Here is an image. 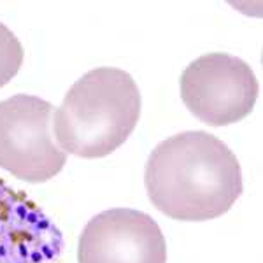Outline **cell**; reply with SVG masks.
I'll return each mask as SVG.
<instances>
[{"label": "cell", "mask_w": 263, "mask_h": 263, "mask_svg": "<svg viewBox=\"0 0 263 263\" xmlns=\"http://www.w3.org/2000/svg\"><path fill=\"white\" fill-rule=\"evenodd\" d=\"M147 197L177 221L223 216L242 195V171L233 151L202 130L165 139L149 155L144 172Z\"/></svg>", "instance_id": "6da1fadb"}, {"label": "cell", "mask_w": 263, "mask_h": 263, "mask_svg": "<svg viewBox=\"0 0 263 263\" xmlns=\"http://www.w3.org/2000/svg\"><path fill=\"white\" fill-rule=\"evenodd\" d=\"M141 91L128 72L99 67L79 78L54 114L62 151L95 160L126 142L141 118Z\"/></svg>", "instance_id": "7a4b0ae2"}, {"label": "cell", "mask_w": 263, "mask_h": 263, "mask_svg": "<svg viewBox=\"0 0 263 263\" xmlns=\"http://www.w3.org/2000/svg\"><path fill=\"white\" fill-rule=\"evenodd\" d=\"M53 109L49 102L27 93L0 102V168L32 184L62 172L67 153L51 135Z\"/></svg>", "instance_id": "3957f363"}, {"label": "cell", "mask_w": 263, "mask_h": 263, "mask_svg": "<svg viewBox=\"0 0 263 263\" xmlns=\"http://www.w3.org/2000/svg\"><path fill=\"white\" fill-rule=\"evenodd\" d=\"M181 99L209 126H227L253 112L260 84L251 67L228 53H207L181 74Z\"/></svg>", "instance_id": "277c9868"}, {"label": "cell", "mask_w": 263, "mask_h": 263, "mask_svg": "<svg viewBox=\"0 0 263 263\" xmlns=\"http://www.w3.org/2000/svg\"><path fill=\"white\" fill-rule=\"evenodd\" d=\"M78 263H167V242L149 214L125 207L109 209L84 227Z\"/></svg>", "instance_id": "5b68a950"}, {"label": "cell", "mask_w": 263, "mask_h": 263, "mask_svg": "<svg viewBox=\"0 0 263 263\" xmlns=\"http://www.w3.org/2000/svg\"><path fill=\"white\" fill-rule=\"evenodd\" d=\"M62 251L60 228L0 177V263H53Z\"/></svg>", "instance_id": "8992f818"}, {"label": "cell", "mask_w": 263, "mask_h": 263, "mask_svg": "<svg viewBox=\"0 0 263 263\" xmlns=\"http://www.w3.org/2000/svg\"><path fill=\"white\" fill-rule=\"evenodd\" d=\"M25 51L18 37L0 23V88L14 78L23 65Z\"/></svg>", "instance_id": "52a82bcc"}]
</instances>
